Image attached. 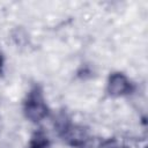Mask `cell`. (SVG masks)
Instances as JSON below:
<instances>
[{"instance_id":"obj_1","label":"cell","mask_w":148,"mask_h":148,"mask_svg":"<svg viewBox=\"0 0 148 148\" xmlns=\"http://www.w3.org/2000/svg\"><path fill=\"white\" fill-rule=\"evenodd\" d=\"M23 112L25 118L32 123H38L47 117L49 106L39 86H34L27 94L23 102Z\"/></svg>"},{"instance_id":"obj_4","label":"cell","mask_w":148,"mask_h":148,"mask_svg":"<svg viewBox=\"0 0 148 148\" xmlns=\"http://www.w3.org/2000/svg\"><path fill=\"white\" fill-rule=\"evenodd\" d=\"M49 146H50V141L47 135L39 130L32 134L28 148H49Z\"/></svg>"},{"instance_id":"obj_2","label":"cell","mask_w":148,"mask_h":148,"mask_svg":"<svg viewBox=\"0 0 148 148\" xmlns=\"http://www.w3.org/2000/svg\"><path fill=\"white\" fill-rule=\"evenodd\" d=\"M59 132L64 141L73 148H86L89 141V134L86 128L74 125L65 119L59 126Z\"/></svg>"},{"instance_id":"obj_5","label":"cell","mask_w":148,"mask_h":148,"mask_svg":"<svg viewBox=\"0 0 148 148\" xmlns=\"http://www.w3.org/2000/svg\"><path fill=\"white\" fill-rule=\"evenodd\" d=\"M2 65H3V54H2V52L0 51V69H1Z\"/></svg>"},{"instance_id":"obj_3","label":"cell","mask_w":148,"mask_h":148,"mask_svg":"<svg viewBox=\"0 0 148 148\" xmlns=\"http://www.w3.org/2000/svg\"><path fill=\"white\" fill-rule=\"evenodd\" d=\"M106 90L111 96L120 97L134 91V83L121 72H113L109 75Z\"/></svg>"}]
</instances>
